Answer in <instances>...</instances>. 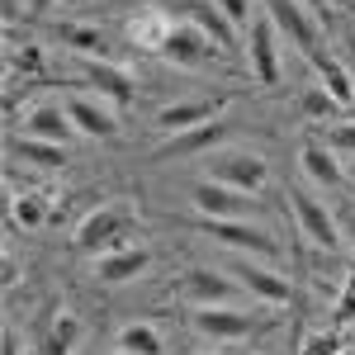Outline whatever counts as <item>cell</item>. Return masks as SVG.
<instances>
[{"label": "cell", "mask_w": 355, "mask_h": 355, "mask_svg": "<svg viewBox=\"0 0 355 355\" xmlns=\"http://www.w3.org/2000/svg\"><path fill=\"white\" fill-rule=\"evenodd\" d=\"M133 227V209L128 199H110L100 209H90L81 223H76V251L85 256H105L114 246H123V232Z\"/></svg>", "instance_id": "1"}, {"label": "cell", "mask_w": 355, "mask_h": 355, "mask_svg": "<svg viewBox=\"0 0 355 355\" xmlns=\"http://www.w3.org/2000/svg\"><path fill=\"white\" fill-rule=\"evenodd\" d=\"M232 275L242 279V289L251 294V299H261V303H289L294 299V289H289V279L284 275H275V270H266V266H256V261H237L232 266Z\"/></svg>", "instance_id": "13"}, {"label": "cell", "mask_w": 355, "mask_h": 355, "mask_svg": "<svg viewBox=\"0 0 355 355\" xmlns=\"http://www.w3.org/2000/svg\"><path fill=\"white\" fill-rule=\"evenodd\" d=\"M180 294L194 308H223V303H237V279H227L223 270H190Z\"/></svg>", "instance_id": "10"}, {"label": "cell", "mask_w": 355, "mask_h": 355, "mask_svg": "<svg viewBox=\"0 0 355 355\" xmlns=\"http://www.w3.org/2000/svg\"><path fill=\"white\" fill-rule=\"evenodd\" d=\"M214 48H218V43H214L209 33H199L194 24L180 19V24H171V33H166L162 57L166 62H180V67H199L204 57H214Z\"/></svg>", "instance_id": "11"}, {"label": "cell", "mask_w": 355, "mask_h": 355, "mask_svg": "<svg viewBox=\"0 0 355 355\" xmlns=\"http://www.w3.org/2000/svg\"><path fill=\"white\" fill-rule=\"evenodd\" d=\"M351 180H355V166H351Z\"/></svg>", "instance_id": "38"}, {"label": "cell", "mask_w": 355, "mask_h": 355, "mask_svg": "<svg viewBox=\"0 0 355 355\" xmlns=\"http://www.w3.org/2000/svg\"><path fill=\"white\" fill-rule=\"evenodd\" d=\"M341 336H331V331H313L308 341H303V355H341Z\"/></svg>", "instance_id": "30"}, {"label": "cell", "mask_w": 355, "mask_h": 355, "mask_svg": "<svg viewBox=\"0 0 355 355\" xmlns=\"http://www.w3.org/2000/svg\"><path fill=\"white\" fill-rule=\"evenodd\" d=\"M204 232L218 237L223 246H232V251H256V256H275V251H279L270 232H261V227H251V223H242V218H227V223L204 218Z\"/></svg>", "instance_id": "12"}, {"label": "cell", "mask_w": 355, "mask_h": 355, "mask_svg": "<svg viewBox=\"0 0 355 355\" xmlns=\"http://www.w3.org/2000/svg\"><path fill=\"white\" fill-rule=\"evenodd\" d=\"M67 119L76 123V133L85 137H114L119 133V119L105 100H95V95H71L67 100Z\"/></svg>", "instance_id": "15"}, {"label": "cell", "mask_w": 355, "mask_h": 355, "mask_svg": "<svg viewBox=\"0 0 355 355\" xmlns=\"http://www.w3.org/2000/svg\"><path fill=\"white\" fill-rule=\"evenodd\" d=\"M15 152H19L24 162L43 166V171H57V166L67 162V147H57V142H38V137H19V142H15Z\"/></svg>", "instance_id": "23"}, {"label": "cell", "mask_w": 355, "mask_h": 355, "mask_svg": "<svg viewBox=\"0 0 355 355\" xmlns=\"http://www.w3.org/2000/svg\"><path fill=\"white\" fill-rule=\"evenodd\" d=\"M336 110H341V105L331 100V95L322 90V85L303 90V114H308V119H318V123H331V119H336Z\"/></svg>", "instance_id": "26"}, {"label": "cell", "mask_w": 355, "mask_h": 355, "mask_svg": "<svg viewBox=\"0 0 355 355\" xmlns=\"http://www.w3.org/2000/svg\"><path fill=\"white\" fill-rule=\"evenodd\" d=\"M214 5H218V10H223V15H227V19H232V24L251 15V10H246V0H214Z\"/></svg>", "instance_id": "32"}, {"label": "cell", "mask_w": 355, "mask_h": 355, "mask_svg": "<svg viewBox=\"0 0 355 355\" xmlns=\"http://www.w3.org/2000/svg\"><path fill=\"white\" fill-rule=\"evenodd\" d=\"M289 204H294V218H299V227H303V237L313 246H322V251H336L341 246V223L327 214V204H318L313 194H289Z\"/></svg>", "instance_id": "5"}, {"label": "cell", "mask_w": 355, "mask_h": 355, "mask_svg": "<svg viewBox=\"0 0 355 355\" xmlns=\"http://www.w3.org/2000/svg\"><path fill=\"white\" fill-rule=\"evenodd\" d=\"M218 137H223V123L214 119V123H199V128H190V133L166 137L162 147H157V157H204L209 147H218Z\"/></svg>", "instance_id": "19"}, {"label": "cell", "mask_w": 355, "mask_h": 355, "mask_svg": "<svg viewBox=\"0 0 355 355\" xmlns=\"http://www.w3.org/2000/svg\"><path fill=\"white\" fill-rule=\"evenodd\" d=\"M275 38L279 28L270 24V15H256L246 28V62H251V76L261 85H279V53H275Z\"/></svg>", "instance_id": "3"}, {"label": "cell", "mask_w": 355, "mask_h": 355, "mask_svg": "<svg viewBox=\"0 0 355 355\" xmlns=\"http://www.w3.org/2000/svg\"><path fill=\"white\" fill-rule=\"evenodd\" d=\"M204 355H223V346H218V351H204Z\"/></svg>", "instance_id": "37"}, {"label": "cell", "mask_w": 355, "mask_h": 355, "mask_svg": "<svg viewBox=\"0 0 355 355\" xmlns=\"http://www.w3.org/2000/svg\"><path fill=\"white\" fill-rule=\"evenodd\" d=\"M53 341H57V346H67V351H76V341H81V318H76V313H57Z\"/></svg>", "instance_id": "28"}, {"label": "cell", "mask_w": 355, "mask_h": 355, "mask_svg": "<svg viewBox=\"0 0 355 355\" xmlns=\"http://www.w3.org/2000/svg\"><path fill=\"white\" fill-rule=\"evenodd\" d=\"M5 355H19V336L15 331H5Z\"/></svg>", "instance_id": "35"}, {"label": "cell", "mask_w": 355, "mask_h": 355, "mask_svg": "<svg viewBox=\"0 0 355 355\" xmlns=\"http://www.w3.org/2000/svg\"><path fill=\"white\" fill-rule=\"evenodd\" d=\"M204 180L227 185V190H242V194H261L266 180H270V171H266V162H261L256 152L227 147V152H214V157H209V175H204Z\"/></svg>", "instance_id": "2"}, {"label": "cell", "mask_w": 355, "mask_h": 355, "mask_svg": "<svg viewBox=\"0 0 355 355\" xmlns=\"http://www.w3.org/2000/svg\"><path fill=\"white\" fill-rule=\"evenodd\" d=\"M308 62H313V71H318L322 90H327L336 105H355V81H351V71H346L336 57H327L322 48H313V53H308Z\"/></svg>", "instance_id": "18"}, {"label": "cell", "mask_w": 355, "mask_h": 355, "mask_svg": "<svg viewBox=\"0 0 355 355\" xmlns=\"http://www.w3.org/2000/svg\"><path fill=\"white\" fill-rule=\"evenodd\" d=\"M81 71L90 90H100V100H110V105H133V76L123 71V67H114L105 57H81Z\"/></svg>", "instance_id": "8"}, {"label": "cell", "mask_w": 355, "mask_h": 355, "mask_svg": "<svg viewBox=\"0 0 355 355\" xmlns=\"http://www.w3.org/2000/svg\"><path fill=\"white\" fill-rule=\"evenodd\" d=\"M5 67H10V76H19V71L38 76V71H43V53H38V48H10V53H5Z\"/></svg>", "instance_id": "27"}, {"label": "cell", "mask_w": 355, "mask_h": 355, "mask_svg": "<svg viewBox=\"0 0 355 355\" xmlns=\"http://www.w3.org/2000/svg\"><path fill=\"white\" fill-rule=\"evenodd\" d=\"M10 218L19 223V227H43V218H48L43 194H15L10 199Z\"/></svg>", "instance_id": "25"}, {"label": "cell", "mask_w": 355, "mask_h": 355, "mask_svg": "<svg viewBox=\"0 0 355 355\" xmlns=\"http://www.w3.org/2000/svg\"><path fill=\"white\" fill-rule=\"evenodd\" d=\"M171 24H175V19H166L162 10H137L133 19H128V38H133V43H142V48H152V53H162Z\"/></svg>", "instance_id": "21"}, {"label": "cell", "mask_w": 355, "mask_h": 355, "mask_svg": "<svg viewBox=\"0 0 355 355\" xmlns=\"http://www.w3.org/2000/svg\"><path fill=\"white\" fill-rule=\"evenodd\" d=\"M341 355H355V351H341Z\"/></svg>", "instance_id": "39"}, {"label": "cell", "mask_w": 355, "mask_h": 355, "mask_svg": "<svg viewBox=\"0 0 355 355\" xmlns=\"http://www.w3.org/2000/svg\"><path fill=\"white\" fill-rule=\"evenodd\" d=\"M218 110L223 105H214V100H175V105H162V110H157V128H162L166 137L190 133L199 123H214Z\"/></svg>", "instance_id": "14"}, {"label": "cell", "mask_w": 355, "mask_h": 355, "mask_svg": "<svg viewBox=\"0 0 355 355\" xmlns=\"http://www.w3.org/2000/svg\"><path fill=\"white\" fill-rule=\"evenodd\" d=\"M336 318H341V322H355V261H351V270H346L341 294H336Z\"/></svg>", "instance_id": "29"}, {"label": "cell", "mask_w": 355, "mask_h": 355, "mask_svg": "<svg viewBox=\"0 0 355 355\" xmlns=\"http://www.w3.org/2000/svg\"><path fill=\"white\" fill-rule=\"evenodd\" d=\"M299 166H303V175H308L313 185H341V175H346L341 162H336V152L322 147V142H303Z\"/></svg>", "instance_id": "20"}, {"label": "cell", "mask_w": 355, "mask_h": 355, "mask_svg": "<svg viewBox=\"0 0 355 355\" xmlns=\"http://www.w3.org/2000/svg\"><path fill=\"white\" fill-rule=\"evenodd\" d=\"M119 355H162V331L152 322H128L119 331Z\"/></svg>", "instance_id": "22"}, {"label": "cell", "mask_w": 355, "mask_h": 355, "mask_svg": "<svg viewBox=\"0 0 355 355\" xmlns=\"http://www.w3.org/2000/svg\"><path fill=\"white\" fill-rule=\"evenodd\" d=\"M180 15H185V24H194L199 33H209L223 53H237V24L223 15L214 0H180Z\"/></svg>", "instance_id": "7"}, {"label": "cell", "mask_w": 355, "mask_h": 355, "mask_svg": "<svg viewBox=\"0 0 355 355\" xmlns=\"http://www.w3.org/2000/svg\"><path fill=\"white\" fill-rule=\"evenodd\" d=\"M331 147H346V152H355V123H336V128H331Z\"/></svg>", "instance_id": "31"}, {"label": "cell", "mask_w": 355, "mask_h": 355, "mask_svg": "<svg viewBox=\"0 0 355 355\" xmlns=\"http://www.w3.org/2000/svg\"><path fill=\"white\" fill-rule=\"evenodd\" d=\"M341 242H351V246H355V209L346 214V218H341Z\"/></svg>", "instance_id": "34"}, {"label": "cell", "mask_w": 355, "mask_h": 355, "mask_svg": "<svg viewBox=\"0 0 355 355\" xmlns=\"http://www.w3.org/2000/svg\"><path fill=\"white\" fill-rule=\"evenodd\" d=\"M19 284V266H15V256H5V289H15Z\"/></svg>", "instance_id": "33"}, {"label": "cell", "mask_w": 355, "mask_h": 355, "mask_svg": "<svg viewBox=\"0 0 355 355\" xmlns=\"http://www.w3.org/2000/svg\"><path fill=\"white\" fill-rule=\"evenodd\" d=\"M76 133V123L67 119V105H33L24 114V137H38V142H57L67 147Z\"/></svg>", "instance_id": "16"}, {"label": "cell", "mask_w": 355, "mask_h": 355, "mask_svg": "<svg viewBox=\"0 0 355 355\" xmlns=\"http://www.w3.org/2000/svg\"><path fill=\"white\" fill-rule=\"evenodd\" d=\"M194 331L199 336H214V341H242L256 331V318L246 313V308H232V303H223V308H194Z\"/></svg>", "instance_id": "4"}, {"label": "cell", "mask_w": 355, "mask_h": 355, "mask_svg": "<svg viewBox=\"0 0 355 355\" xmlns=\"http://www.w3.org/2000/svg\"><path fill=\"white\" fill-rule=\"evenodd\" d=\"M266 15H270V24L279 28L289 43H299L303 53H313V48H318V28H313L308 5H299V0H266Z\"/></svg>", "instance_id": "9"}, {"label": "cell", "mask_w": 355, "mask_h": 355, "mask_svg": "<svg viewBox=\"0 0 355 355\" xmlns=\"http://www.w3.org/2000/svg\"><path fill=\"white\" fill-rule=\"evenodd\" d=\"M299 5H308V10H322V0H299Z\"/></svg>", "instance_id": "36"}, {"label": "cell", "mask_w": 355, "mask_h": 355, "mask_svg": "<svg viewBox=\"0 0 355 355\" xmlns=\"http://www.w3.org/2000/svg\"><path fill=\"white\" fill-rule=\"evenodd\" d=\"M62 43H67L71 53H81V57H100L105 53V33L90 28V24H67L62 28Z\"/></svg>", "instance_id": "24"}, {"label": "cell", "mask_w": 355, "mask_h": 355, "mask_svg": "<svg viewBox=\"0 0 355 355\" xmlns=\"http://www.w3.org/2000/svg\"><path fill=\"white\" fill-rule=\"evenodd\" d=\"M190 204L199 209V218H214V223L246 218V214H251V194L227 190V185H214V180H199L194 194H190Z\"/></svg>", "instance_id": "6"}, {"label": "cell", "mask_w": 355, "mask_h": 355, "mask_svg": "<svg viewBox=\"0 0 355 355\" xmlns=\"http://www.w3.org/2000/svg\"><path fill=\"white\" fill-rule=\"evenodd\" d=\"M147 246H114L105 256H95V279H105V284H128L133 275L147 270Z\"/></svg>", "instance_id": "17"}]
</instances>
